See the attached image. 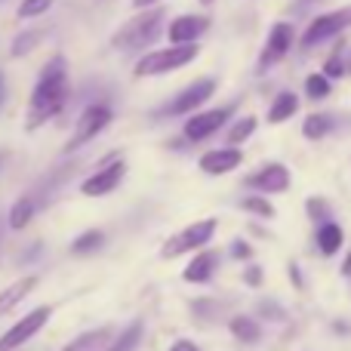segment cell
<instances>
[{
	"label": "cell",
	"mask_w": 351,
	"mask_h": 351,
	"mask_svg": "<svg viewBox=\"0 0 351 351\" xmlns=\"http://www.w3.org/2000/svg\"><path fill=\"white\" fill-rule=\"evenodd\" d=\"M299 111V96L296 93H280L268 108V123H284Z\"/></svg>",
	"instance_id": "obj_17"
},
{
	"label": "cell",
	"mask_w": 351,
	"mask_h": 351,
	"mask_svg": "<svg viewBox=\"0 0 351 351\" xmlns=\"http://www.w3.org/2000/svg\"><path fill=\"white\" fill-rule=\"evenodd\" d=\"M0 164H3V154H0Z\"/></svg>",
	"instance_id": "obj_40"
},
{
	"label": "cell",
	"mask_w": 351,
	"mask_h": 351,
	"mask_svg": "<svg viewBox=\"0 0 351 351\" xmlns=\"http://www.w3.org/2000/svg\"><path fill=\"white\" fill-rule=\"evenodd\" d=\"M53 6V0H22L19 3V19H37Z\"/></svg>",
	"instance_id": "obj_29"
},
{
	"label": "cell",
	"mask_w": 351,
	"mask_h": 351,
	"mask_svg": "<svg viewBox=\"0 0 351 351\" xmlns=\"http://www.w3.org/2000/svg\"><path fill=\"white\" fill-rule=\"evenodd\" d=\"M164 16H167L164 6H145V12L130 19V22L111 37V47L123 49V53L152 47V43L160 37V31H164Z\"/></svg>",
	"instance_id": "obj_2"
},
{
	"label": "cell",
	"mask_w": 351,
	"mask_h": 351,
	"mask_svg": "<svg viewBox=\"0 0 351 351\" xmlns=\"http://www.w3.org/2000/svg\"><path fill=\"white\" fill-rule=\"evenodd\" d=\"M342 228L336 222H324L321 228H317V247H321V253L324 256H333V253H339V247H342Z\"/></svg>",
	"instance_id": "obj_19"
},
{
	"label": "cell",
	"mask_w": 351,
	"mask_h": 351,
	"mask_svg": "<svg viewBox=\"0 0 351 351\" xmlns=\"http://www.w3.org/2000/svg\"><path fill=\"white\" fill-rule=\"evenodd\" d=\"M324 74H327V77H342V74H346V62H342V56H330L327 65H324Z\"/></svg>",
	"instance_id": "obj_31"
},
{
	"label": "cell",
	"mask_w": 351,
	"mask_h": 351,
	"mask_svg": "<svg viewBox=\"0 0 351 351\" xmlns=\"http://www.w3.org/2000/svg\"><path fill=\"white\" fill-rule=\"evenodd\" d=\"M216 93V80H210V77H204V80H194L191 86H185V90L179 93V96L173 99L170 105L164 108V117H179V114H185V111H194V108H200V105L206 102V99Z\"/></svg>",
	"instance_id": "obj_9"
},
{
	"label": "cell",
	"mask_w": 351,
	"mask_h": 351,
	"mask_svg": "<svg viewBox=\"0 0 351 351\" xmlns=\"http://www.w3.org/2000/svg\"><path fill=\"white\" fill-rule=\"evenodd\" d=\"M154 3H160V0H133L136 10H145V6H154Z\"/></svg>",
	"instance_id": "obj_36"
},
{
	"label": "cell",
	"mask_w": 351,
	"mask_h": 351,
	"mask_svg": "<svg viewBox=\"0 0 351 351\" xmlns=\"http://www.w3.org/2000/svg\"><path fill=\"white\" fill-rule=\"evenodd\" d=\"M241 206H243V210H247V213H253V216H262V219H271V216H274V206L268 204L265 197H259V194H253V197H247Z\"/></svg>",
	"instance_id": "obj_28"
},
{
	"label": "cell",
	"mask_w": 351,
	"mask_h": 351,
	"mask_svg": "<svg viewBox=\"0 0 351 351\" xmlns=\"http://www.w3.org/2000/svg\"><path fill=\"white\" fill-rule=\"evenodd\" d=\"M293 40H296V31H293L290 22L271 25V31H268V40H265V49H262V56H259V71H268L271 65L284 62V56L290 53Z\"/></svg>",
	"instance_id": "obj_8"
},
{
	"label": "cell",
	"mask_w": 351,
	"mask_h": 351,
	"mask_svg": "<svg viewBox=\"0 0 351 351\" xmlns=\"http://www.w3.org/2000/svg\"><path fill=\"white\" fill-rule=\"evenodd\" d=\"M200 3H204V6H210V3H213V0H200Z\"/></svg>",
	"instance_id": "obj_39"
},
{
	"label": "cell",
	"mask_w": 351,
	"mask_h": 351,
	"mask_svg": "<svg viewBox=\"0 0 351 351\" xmlns=\"http://www.w3.org/2000/svg\"><path fill=\"white\" fill-rule=\"evenodd\" d=\"M170 351H200L194 342H188V339H179V342H173V348Z\"/></svg>",
	"instance_id": "obj_35"
},
{
	"label": "cell",
	"mask_w": 351,
	"mask_h": 351,
	"mask_svg": "<svg viewBox=\"0 0 351 351\" xmlns=\"http://www.w3.org/2000/svg\"><path fill=\"white\" fill-rule=\"evenodd\" d=\"M346 28H351V3H348V6H339V10H333V12H324V16H317L315 22L305 28V34H302V49L321 47L324 40H330V37L342 34Z\"/></svg>",
	"instance_id": "obj_5"
},
{
	"label": "cell",
	"mask_w": 351,
	"mask_h": 351,
	"mask_svg": "<svg viewBox=\"0 0 351 351\" xmlns=\"http://www.w3.org/2000/svg\"><path fill=\"white\" fill-rule=\"evenodd\" d=\"M243 160V154L237 152V145H228V148H216V152L204 154L200 158V170L210 173V176H222V173H231L237 170Z\"/></svg>",
	"instance_id": "obj_14"
},
{
	"label": "cell",
	"mask_w": 351,
	"mask_h": 351,
	"mask_svg": "<svg viewBox=\"0 0 351 351\" xmlns=\"http://www.w3.org/2000/svg\"><path fill=\"white\" fill-rule=\"evenodd\" d=\"M305 210H308V216H311V219H317V222H321V219H327L330 204H327L324 197H311L308 204H305Z\"/></svg>",
	"instance_id": "obj_30"
},
{
	"label": "cell",
	"mask_w": 351,
	"mask_h": 351,
	"mask_svg": "<svg viewBox=\"0 0 351 351\" xmlns=\"http://www.w3.org/2000/svg\"><path fill=\"white\" fill-rule=\"evenodd\" d=\"M65 99H68V68L65 59L56 56L43 65L40 77H37V86L31 93V102H28V117H25V130L34 133L37 127H43L47 121H53L62 108H65Z\"/></svg>",
	"instance_id": "obj_1"
},
{
	"label": "cell",
	"mask_w": 351,
	"mask_h": 351,
	"mask_svg": "<svg viewBox=\"0 0 351 351\" xmlns=\"http://www.w3.org/2000/svg\"><path fill=\"white\" fill-rule=\"evenodd\" d=\"M34 213H37L34 200H31V197H19L16 204L10 206V228H12V231L28 228V222L34 219Z\"/></svg>",
	"instance_id": "obj_20"
},
{
	"label": "cell",
	"mask_w": 351,
	"mask_h": 351,
	"mask_svg": "<svg viewBox=\"0 0 351 351\" xmlns=\"http://www.w3.org/2000/svg\"><path fill=\"white\" fill-rule=\"evenodd\" d=\"M34 287H37V278H34V274H28V278H22V280H16V284H10L6 290H0V315L12 311L25 296H31V293H34Z\"/></svg>",
	"instance_id": "obj_15"
},
{
	"label": "cell",
	"mask_w": 351,
	"mask_h": 351,
	"mask_svg": "<svg viewBox=\"0 0 351 351\" xmlns=\"http://www.w3.org/2000/svg\"><path fill=\"white\" fill-rule=\"evenodd\" d=\"M102 241H105V234L102 231H86V234H80L77 241L71 243V253H77V256H84V253H93V250H99L102 247Z\"/></svg>",
	"instance_id": "obj_24"
},
{
	"label": "cell",
	"mask_w": 351,
	"mask_h": 351,
	"mask_svg": "<svg viewBox=\"0 0 351 351\" xmlns=\"http://www.w3.org/2000/svg\"><path fill=\"white\" fill-rule=\"evenodd\" d=\"M0 102H3V74H0Z\"/></svg>",
	"instance_id": "obj_38"
},
{
	"label": "cell",
	"mask_w": 351,
	"mask_h": 351,
	"mask_svg": "<svg viewBox=\"0 0 351 351\" xmlns=\"http://www.w3.org/2000/svg\"><path fill=\"white\" fill-rule=\"evenodd\" d=\"M256 130V117H243V121H237L234 127L228 130V145H243V142L253 136Z\"/></svg>",
	"instance_id": "obj_26"
},
{
	"label": "cell",
	"mask_w": 351,
	"mask_h": 351,
	"mask_svg": "<svg viewBox=\"0 0 351 351\" xmlns=\"http://www.w3.org/2000/svg\"><path fill=\"white\" fill-rule=\"evenodd\" d=\"M262 315L271 317V321H284V311H278V305H274V302H265V305H262Z\"/></svg>",
	"instance_id": "obj_34"
},
{
	"label": "cell",
	"mask_w": 351,
	"mask_h": 351,
	"mask_svg": "<svg viewBox=\"0 0 351 351\" xmlns=\"http://www.w3.org/2000/svg\"><path fill=\"white\" fill-rule=\"evenodd\" d=\"M262 278H265V274H262V268H259V265H250L247 271H243V284H247V287H259V284H262Z\"/></svg>",
	"instance_id": "obj_32"
},
{
	"label": "cell",
	"mask_w": 351,
	"mask_h": 351,
	"mask_svg": "<svg viewBox=\"0 0 351 351\" xmlns=\"http://www.w3.org/2000/svg\"><path fill=\"white\" fill-rule=\"evenodd\" d=\"M210 31V16H179L167 25V37L173 43H197Z\"/></svg>",
	"instance_id": "obj_13"
},
{
	"label": "cell",
	"mask_w": 351,
	"mask_h": 351,
	"mask_svg": "<svg viewBox=\"0 0 351 351\" xmlns=\"http://www.w3.org/2000/svg\"><path fill=\"white\" fill-rule=\"evenodd\" d=\"M37 43H40V31H25V34H19L16 40H12V49H10V53L19 59V56H28L31 49L37 47Z\"/></svg>",
	"instance_id": "obj_27"
},
{
	"label": "cell",
	"mask_w": 351,
	"mask_h": 351,
	"mask_svg": "<svg viewBox=\"0 0 351 351\" xmlns=\"http://www.w3.org/2000/svg\"><path fill=\"white\" fill-rule=\"evenodd\" d=\"M330 90H333V84H330L327 74H308V80H305V93L311 99H327Z\"/></svg>",
	"instance_id": "obj_25"
},
{
	"label": "cell",
	"mask_w": 351,
	"mask_h": 351,
	"mask_svg": "<svg viewBox=\"0 0 351 351\" xmlns=\"http://www.w3.org/2000/svg\"><path fill=\"white\" fill-rule=\"evenodd\" d=\"M333 130V117L330 114H308L305 117V123H302V133H305V139H324V136Z\"/></svg>",
	"instance_id": "obj_22"
},
{
	"label": "cell",
	"mask_w": 351,
	"mask_h": 351,
	"mask_svg": "<svg viewBox=\"0 0 351 351\" xmlns=\"http://www.w3.org/2000/svg\"><path fill=\"white\" fill-rule=\"evenodd\" d=\"M49 317H53V308H49V305H40V308L28 311L22 321H16L3 336H0V351H16L19 346H25L28 339H34V336L47 327Z\"/></svg>",
	"instance_id": "obj_7"
},
{
	"label": "cell",
	"mask_w": 351,
	"mask_h": 351,
	"mask_svg": "<svg viewBox=\"0 0 351 351\" xmlns=\"http://www.w3.org/2000/svg\"><path fill=\"white\" fill-rule=\"evenodd\" d=\"M231 108H213V111H200V114H194L191 121H185V136L191 142H200L206 139V136L219 133V130L225 127V121H228Z\"/></svg>",
	"instance_id": "obj_11"
},
{
	"label": "cell",
	"mask_w": 351,
	"mask_h": 351,
	"mask_svg": "<svg viewBox=\"0 0 351 351\" xmlns=\"http://www.w3.org/2000/svg\"><path fill=\"white\" fill-rule=\"evenodd\" d=\"M213 268H216V256L213 253H197L191 259V265L185 268V280H191V284H204V280H210Z\"/></svg>",
	"instance_id": "obj_18"
},
{
	"label": "cell",
	"mask_w": 351,
	"mask_h": 351,
	"mask_svg": "<svg viewBox=\"0 0 351 351\" xmlns=\"http://www.w3.org/2000/svg\"><path fill=\"white\" fill-rule=\"evenodd\" d=\"M228 327H231V333H234V339H241V342H259L262 339V330L253 317L237 315V317H231Z\"/></svg>",
	"instance_id": "obj_21"
},
{
	"label": "cell",
	"mask_w": 351,
	"mask_h": 351,
	"mask_svg": "<svg viewBox=\"0 0 351 351\" xmlns=\"http://www.w3.org/2000/svg\"><path fill=\"white\" fill-rule=\"evenodd\" d=\"M231 256H237V259H250V256H253V250H250V243L234 241V243H231Z\"/></svg>",
	"instance_id": "obj_33"
},
{
	"label": "cell",
	"mask_w": 351,
	"mask_h": 351,
	"mask_svg": "<svg viewBox=\"0 0 351 351\" xmlns=\"http://www.w3.org/2000/svg\"><path fill=\"white\" fill-rule=\"evenodd\" d=\"M108 342H111V330L108 327H99V330H90V333L77 336L74 342H68L62 351H105Z\"/></svg>",
	"instance_id": "obj_16"
},
{
	"label": "cell",
	"mask_w": 351,
	"mask_h": 351,
	"mask_svg": "<svg viewBox=\"0 0 351 351\" xmlns=\"http://www.w3.org/2000/svg\"><path fill=\"white\" fill-rule=\"evenodd\" d=\"M216 219H200V222H194V225H188V228H182V231H176V234H170V241L160 247V256L164 259H176V256H185V253H191V250H200L204 243H210L213 241V234H216Z\"/></svg>",
	"instance_id": "obj_4"
},
{
	"label": "cell",
	"mask_w": 351,
	"mask_h": 351,
	"mask_svg": "<svg viewBox=\"0 0 351 351\" xmlns=\"http://www.w3.org/2000/svg\"><path fill=\"white\" fill-rule=\"evenodd\" d=\"M111 117L114 114H111L108 105H90V108L77 117V123H74V133H71V139L65 142V152L71 154V152H77V148H84L86 142H93L111 123Z\"/></svg>",
	"instance_id": "obj_6"
},
{
	"label": "cell",
	"mask_w": 351,
	"mask_h": 351,
	"mask_svg": "<svg viewBox=\"0 0 351 351\" xmlns=\"http://www.w3.org/2000/svg\"><path fill=\"white\" fill-rule=\"evenodd\" d=\"M197 56H200L197 43H173L167 49H154V53L142 56L136 62V77H158V74L179 71V68L191 65Z\"/></svg>",
	"instance_id": "obj_3"
},
{
	"label": "cell",
	"mask_w": 351,
	"mask_h": 351,
	"mask_svg": "<svg viewBox=\"0 0 351 351\" xmlns=\"http://www.w3.org/2000/svg\"><path fill=\"white\" fill-rule=\"evenodd\" d=\"M342 274H346V278H351V253H348V259H346V265H342Z\"/></svg>",
	"instance_id": "obj_37"
},
{
	"label": "cell",
	"mask_w": 351,
	"mask_h": 351,
	"mask_svg": "<svg viewBox=\"0 0 351 351\" xmlns=\"http://www.w3.org/2000/svg\"><path fill=\"white\" fill-rule=\"evenodd\" d=\"M250 188H256L259 194H278V191H287L290 188V170L284 164H268L262 170H256L253 176L247 179Z\"/></svg>",
	"instance_id": "obj_12"
},
{
	"label": "cell",
	"mask_w": 351,
	"mask_h": 351,
	"mask_svg": "<svg viewBox=\"0 0 351 351\" xmlns=\"http://www.w3.org/2000/svg\"><path fill=\"white\" fill-rule=\"evenodd\" d=\"M123 176H127V164H123V160H114V164L102 167L99 173H93L90 179L80 185V194H86V197H102V194H111L117 185H121Z\"/></svg>",
	"instance_id": "obj_10"
},
{
	"label": "cell",
	"mask_w": 351,
	"mask_h": 351,
	"mask_svg": "<svg viewBox=\"0 0 351 351\" xmlns=\"http://www.w3.org/2000/svg\"><path fill=\"white\" fill-rule=\"evenodd\" d=\"M308 3H315V0H308Z\"/></svg>",
	"instance_id": "obj_41"
},
{
	"label": "cell",
	"mask_w": 351,
	"mask_h": 351,
	"mask_svg": "<svg viewBox=\"0 0 351 351\" xmlns=\"http://www.w3.org/2000/svg\"><path fill=\"white\" fill-rule=\"evenodd\" d=\"M139 339H142V321H133L114 342L105 346V351H133L136 346H139Z\"/></svg>",
	"instance_id": "obj_23"
}]
</instances>
